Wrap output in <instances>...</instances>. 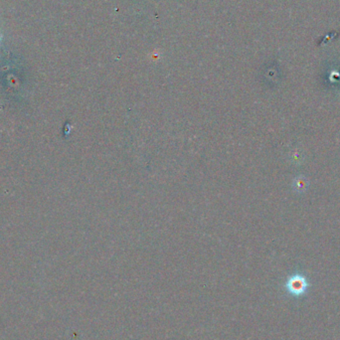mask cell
<instances>
[{
  "label": "cell",
  "instance_id": "6da1fadb",
  "mask_svg": "<svg viewBox=\"0 0 340 340\" xmlns=\"http://www.w3.org/2000/svg\"><path fill=\"white\" fill-rule=\"evenodd\" d=\"M285 288L288 292L295 296H300L306 294L309 288V283L307 280L300 276V275H295L289 281H287Z\"/></svg>",
  "mask_w": 340,
  "mask_h": 340
}]
</instances>
